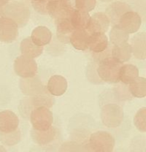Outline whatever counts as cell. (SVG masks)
<instances>
[{
    "mask_svg": "<svg viewBox=\"0 0 146 152\" xmlns=\"http://www.w3.org/2000/svg\"><path fill=\"white\" fill-rule=\"evenodd\" d=\"M88 143L93 152H113L115 139L108 132L98 131L90 135Z\"/></svg>",
    "mask_w": 146,
    "mask_h": 152,
    "instance_id": "obj_3",
    "label": "cell"
},
{
    "mask_svg": "<svg viewBox=\"0 0 146 152\" xmlns=\"http://www.w3.org/2000/svg\"><path fill=\"white\" fill-rule=\"evenodd\" d=\"M111 57L120 64L127 62L132 56L131 46L129 43L126 42L123 44L115 45L111 49Z\"/></svg>",
    "mask_w": 146,
    "mask_h": 152,
    "instance_id": "obj_21",
    "label": "cell"
},
{
    "mask_svg": "<svg viewBox=\"0 0 146 152\" xmlns=\"http://www.w3.org/2000/svg\"><path fill=\"white\" fill-rule=\"evenodd\" d=\"M121 66L122 64L108 55L100 58L96 71L102 81L108 83H118L120 82L119 72Z\"/></svg>",
    "mask_w": 146,
    "mask_h": 152,
    "instance_id": "obj_1",
    "label": "cell"
},
{
    "mask_svg": "<svg viewBox=\"0 0 146 152\" xmlns=\"http://www.w3.org/2000/svg\"><path fill=\"white\" fill-rule=\"evenodd\" d=\"M33 141L39 145H47L52 143L57 137V129L53 126L45 132H39L33 129L31 132Z\"/></svg>",
    "mask_w": 146,
    "mask_h": 152,
    "instance_id": "obj_17",
    "label": "cell"
},
{
    "mask_svg": "<svg viewBox=\"0 0 146 152\" xmlns=\"http://www.w3.org/2000/svg\"><path fill=\"white\" fill-rule=\"evenodd\" d=\"M59 152H82V145L74 141L65 142L59 147Z\"/></svg>",
    "mask_w": 146,
    "mask_h": 152,
    "instance_id": "obj_31",
    "label": "cell"
},
{
    "mask_svg": "<svg viewBox=\"0 0 146 152\" xmlns=\"http://www.w3.org/2000/svg\"><path fill=\"white\" fill-rule=\"evenodd\" d=\"M128 34L121 29L118 26V25H114L110 32V41L111 44L114 45V46L119 45L128 42Z\"/></svg>",
    "mask_w": 146,
    "mask_h": 152,
    "instance_id": "obj_27",
    "label": "cell"
},
{
    "mask_svg": "<svg viewBox=\"0 0 146 152\" xmlns=\"http://www.w3.org/2000/svg\"><path fill=\"white\" fill-rule=\"evenodd\" d=\"M57 37L59 41L64 43L70 42V37L75 29L71 24L70 18L55 21Z\"/></svg>",
    "mask_w": 146,
    "mask_h": 152,
    "instance_id": "obj_18",
    "label": "cell"
},
{
    "mask_svg": "<svg viewBox=\"0 0 146 152\" xmlns=\"http://www.w3.org/2000/svg\"><path fill=\"white\" fill-rule=\"evenodd\" d=\"M48 1L49 0H31V4L38 13L41 14H47L46 5Z\"/></svg>",
    "mask_w": 146,
    "mask_h": 152,
    "instance_id": "obj_32",
    "label": "cell"
},
{
    "mask_svg": "<svg viewBox=\"0 0 146 152\" xmlns=\"http://www.w3.org/2000/svg\"><path fill=\"white\" fill-rule=\"evenodd\" d=\"M99 1H104V2H108V1H112V0H99Z\"/></svg>",
    "mask_w": 146,
    "mask_h": 152,
    "instance_id": "obj_37",
    "label": "cell"
},
{
    "mask_svg": "<svg viewBox=\"0 0 146 152\" xmlns=\"http://www.w3.org/2000/svg\"><path fill=\"white\" fill-rule=\"evenodd\" d=\"M19 87L22 93L30 96H34L42 93L46 89L39 78L36 76L31 78L22 79L19 82Z\"/></svg>",
    "mask_w": 146,
    "mask_h": 152,
    "instance_id": "obj_13",
    "label": "cell"
},
{
    "mask_svg": "<svg viewBox=\"0 0 146 152\" xmlns=\"http://www.w3.org/2000/svg\"><path fill=\"white\" fill-rule=\"evenodd\" d=\"M108 38L104 33H93L90 34L88 48L95 53H102L108 48Z\"/></svg>",
    "mask_w": 146,
    "mask_h": 152,
    "instance_id": "obj_14",
    "label": "cell"
},
{
    "mask_svg": "<svg viewBox=\"0 0 146 152\" xmlns=\"http://www.w3.org/2000/svg\"><path fill=\"white\" fill-rule=\"evenodd\" d=\"M71 0H49L46 11L55 21L70 18L74 10Z\"/></svg>",
    "mask_w": 146,
    "mask_h": 152,
    "instance_id": "obj_7",
    "label": "cell"
},
{
    "mask_svg": "<svg viewBox=\"0 0 146 152\" xmlns=\"http://www.w3.org/2000/svg\"><path fill=\"white\" fill-rule=\"evenodd\" d=\"M53 100V97L50 96V93L47 91V89H45L42 93L39 94L22 99L19 105V111L22 112V114L28 113L30 115L31 111L36 108L46 107L49 108L52 107ZM28 118H29V116H28Z\"/></svg>",
    "mask_w": 146,
    "mask_h": 152,
    "instance_id": "obj_5",
    "label": "cell"
},
{
    "mask_svg": "<svg viewBox=\"0 0 146 152\" xmlns=\"http://www.w3.org/2000/svg\"><path fill=\"white\" fill-rule=\"evenodd\" d=\"M21 140L20 129H18L15 132L9 134L0 133V141L7 146H13L19 143Z\"/></svg>",
    "mask_w": 146,
    "mask_h": 152,
    "instance_id": "obj_28",
    "label": "cell"
},
{
    "mask_svg": "<svg viewBox=\"0 0 146 152\" xmlns=\"http://www.w3.org/2000/svg\"><path fill=\"white\" fill-rule=\"evenodd\" d=\"M33 129L39 132L47 131L53 125V113L48 108L39 107L33 110L29 115Z\"/></svg>",
    "mask_w": 146,
    "mask_h": 152,
    "instance_id": "obj_4",
    "label": "cell"
},
{
    "mask_svg": "<svg viewBox=\"0 0 146 152\" xmlns=\"http://www.w3.org/2000/svg\"><path fill=\"white\" fill-rule=\"evenodd\" d=\"M132 53L138 59H145V33L142 32L134 35L132 38L131 44Z\"/></svg>",
    "mask_w": 146,
    "mask_h": 152,
    "instance_id": "obj_22",
    "label": "cell"
},
{
    "mask_svg": "<svg viewBox=\"0 0 146 152\" xmlns=\"http://www.w3.org/2000/svg\"><path fill=\"white\" fill-rule=\"evenodd\" d=\"M4 16L10 18L17 24L18 27H24L27 25L30 19V9L22 1H13L3 9Z\"/></svg>",
    "mask_w": 146,
    "mask_h": 152,
    "instance_id": "obj_2",
    "label": "cell"
},
{
    "mask_svg": "<svg viewBox=\"0 0 146 152\" xmlns=\"http://www.w3.org/2000/svg\"><path fill=\"white\" fill-rule=\"evenodd\" d=\"M96 4V0H75L76 9L85 13L92 11Z\"/></svg>",
    "mask_w": 146,
    "mask_h": 152,
    "instance_id": "obj_30",
    "label": "cell"
},
{
    "mask_svg": "<svg viewBox=\"0 0 146 152\" xmlns=\"http://www.w3.org/2000/svg\"><path fill=\"white\" fill-rule=\"evenodd\" d=\"M90 34L85 29H76L70 37V42L74 48L79 50H85L88 49Z\"/></svg>",
    "mask_w": 146,
    "mask_h": 152,
    "instance_id": "obj_20",
    "label": "cell"
},
{
    "mask_svg": "<svg viewBox=\"0 0 146 152\" xmlns=\"http://www.w3.org/2000/svg\"><path fill=\"white\" fill-rule=\"evenodd\" d=\"M110 20L105 13L97 12L91 16L90 22L86 31L90 34L93 33H105L108 31Z\"/></svg>",
    "mask_w": 146,
    "mask_h": 152,
    "instance_id": "obj_11",
    "label": "cell"
},
{
    "mask_svg": "<svg viewBox=\"0 0 146 152\" xmlns=\"http://www.w3.org/2000/svg\"><path fill=\"white\" fill-rule=\"evenodd\" d=\"M2 16H4V15H3V8H0V18L2 17Z\"/></svg>",
    "mask_w": 146,
    "mask_h": 152,
    "instance_id": "obj_36",
    "label": "cell"
},
{
    "mask_svg": "<svg viewBox=\"0 0 146 152\" xmlns=\"http://www.w3.org/2000/svg\"><path fill=\"white\" fill-rule=\"evenodd\" d=\"M82 152H93L91 148L89 147L88 143H85L82 145Z\"/></svg>",
    "mask_w": 146,
    "mask_h": 152,
    "instance_id": "obj_33",
    "label": "cell"
},
{
    "mask_svg": "<svg viewBox=\"0 0 146 152\" xmlns=\"http://www.w3.org/2000/svg\"><path fill=\"white\" fill-rule=\"evenodd\" d=\"M131 10V7L123 1H114L111 3L105 10V14L109 19L110 22L114 25L118 24L120 18L126 12Z\"/></svg>",
    "mask_w": 146,
    "mask_h": 152,
    "instance_id": "obj_15",
    "label": "cell"
},
{
    "mask_svg": "<svg viewBox=\"0 0 146 152\" xmlns=\"http://www.w3.org/2000/svg\"><path fill=\"white\" fill-rule=\"evenodd\" d=\"M134 123L137 129L141 132H146V108H140L137 112L134 118Z\"/></svg>",
    "mask_w": 146,
    "mask_h": 152,
    "instance_id": "obj_29",
    "label": "cell"
},
{
    "mask_svg": "<svg viewBox=\"0 0 146 152\" xmlns=\"http://www.w3.org/2000/svg\"><path fill=\"white\" fill-rule=\"evenodd\" d=\"M31 39L36 45L42 47L50 42L52 33L47 27L38 26L33 30Z\"/></svg>",
    "mask_w": 146,
    "mask_h": 152,
    "instance_id": "obj_19",
    "label": "cell"
},
{
    "mask_svg": "<svg viewBox=\"0 0 146 152\" xmlns=\"http://www.w3.org/2000/svg\"><path fill=\"white\" fill-rule=\"evenodd\" d=\"M0 152H7V150L5 149V148L4 146L0 145Z\"/></svg>",
    "mask_w": 146,
    "mask_h": 152,
    "instance_id": "obj_35",
    "label": "cell"
},
{
    "mask_svg": "<svg viewBox=\"0 0 146 152\" xmlns=\"http://www.w3.org/2000/svg\"><path fill=\"white\" fill-rule=\"evenodd\" d=\"M46 89L50 94L60 96L66 92L68 89V82L61 75H53L47 81Z\"/></svg>",
    "mask_w": 146,
    "mask_h": 152,
    "instance_id": "obj_16",
    "label": "cell"
},
{
    "mask_svg": "<svg viewBox=\"0 0 146 152\" xmlns=\"http://www.w3.org/2000/svg\"><path fill=\"white\" fill-rule=\"evenodd\" d=\"M43 49V47L36 45L31 40V37H27L21 42L20 51L22 54L31 59L39 56L42 53Z\"/></svg>",
    "mask_w": 146,
    "mask_h": 152,
    "instance_id": "obj_23",
    "label": "cell"
},
{
    "mask_svg": "<svg viewBox=\"0 0 146 152\" xmlns=\"http://www.w3.org/2000/svg\"><path fill=\"white\" fill-rule=\"evenodd\" d=\"M19 117L14 112L10 110L0 112V133H12L19 129Z\"/></svg>",
    "mask_w": 146,
    "mask_h": 152,
    "instance_id": "obj_12",
    "label": "cell"
},
{
    "mask_svg": "<svg viewBox=\"0 0 146 152\" xmlns=\"http://www.w3.org/2000/svg\"><path fill=\"white\" fill-rule=\"evenodd\" d=\"M131 94L136 98H143L146 96V79L138 77L129 86Z\"/></svg>",
    "mask_w": 146,
    "mask_h": 152,
    "instance_id": "obj_26",
    "label": "cell"
},
{
    "mask_svg": "<svg viewBox=\"0 0 146 152\" xmlns=\"http://www.w3.org/2000/svg\"><path fill=\"white\" fill-rule=\"evenodd\" d=\"M101 120L108 128H117L122 124L124 117L123 108L115 103L103 105L101 110Z\"/></svg>",
    "mask_w": 146,
    "mask_h": 152,
    "instance_id": "obj_6",
    "label": "cell"
},
{
    "mask_svg": "<svg viewBox=\"0 0 146 152\" xmlns=\"http://www.w3.org/2000/svg\"><path fill=\"white\" fill-rule=\"evenodd\" d=\"M89 13L80 11L74 8L70 16V20L74 29H87L90 22Z\"/></svg>",
    "mask_w": 146,
    "mask_h": 152,
    "instance_id": "obj_25",
    "label": "cell"
},
{
    "mask_svg": "<svg viewBox=\"0 0 146 152\" xmlns=\"http://www.w3.org/2000/svg\"><path fill=\"white\" fill-rule=\"evenodd\" d=\"M117 25L127 34H134L139 31L142 25V19L138 13L129 10L120 18Z\"/></svg>",
    "mask_w": 146,
    "mask_h": 152,
    "instance_id": "obj_10",
    "label": "cell"
},
{
    "mask_svg": "<svg viewBox=\"0 0 146 152\" xmlns=\"http://www.w3.org/2000/svg\"><path fill=\"white\" fill-rule=\"evenodd\" d=\"M13 68L16 74L22 79L35 77L38 72V66L36 61L24 55H21L15 59Z\"/></svg>",
    "mask_w": 146,
    "mask_h": 152,
    "instance_id": "obj_8",
    "label": "cell"
},
{
    "mask_svg": "<svg viewBox=\"0 0 146 152\" xmlns=\"http://www.w3.org/2000/svg\"><path fill=\"white\" fill-rule=\"evenodd\" d=\"M10 0H0V8H2L5 5L8 4Z\"/></svg>",
    "mask_w": 146,
    "mask_h": 152,
    "instance_id": "obj_34",
    "label": "cell"
},
{
    "mask_svg": "<svg viewBox=\"0 0 146 152\" xmlns=\"http://www.w3.org/2000/svg\"><path fill=\"white\" fill-rule=\"evenodd\" d=\"M139 77V69L132 64L122 65L119 72V80L125 85H130Z\"/></svg>",
    "mask_w": 146,
    "mask_h": 152,
    "instance_id": "obj_24",
    "label": "cell"
},
{
    "mask_svg": "<svg viewBox=\"0 0 146 152\" xmlns=\"http://www.w3.org/2000/svg\"><path fill=\"white\" fill-rule=\"evenodd\" d=\"M19 35L17 24L10 18L2 16L0 18V42L11 43Z\"/></svg>",
    "mask_w": 146,
    "mask_h": 152,
    "instance_id": "obj_9",
    "label": "cell"
}]
</instances>
